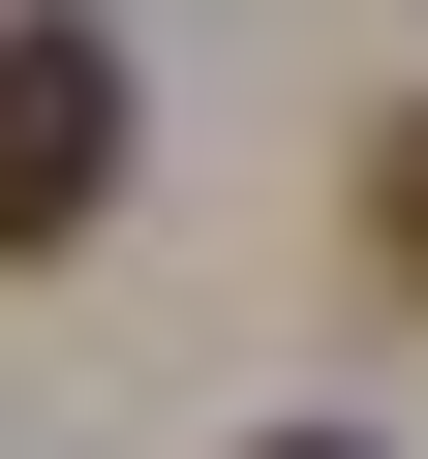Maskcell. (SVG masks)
Returning <instances> with one entry per match:
<instances>
[{
	"label": "cell",
	"mask_w": 428,
	"mask_h": 459,
	"mask_svg": "<svg viewBox=\"0 0 428 459\" xmlns=\"http://www.w3.org/2000/svg\"><path fill=\"white\" fill-rule=\"evenodd\" d=\"M123 214V31H0V276Z\"/></svg>",
	"instance_id": "cell-1"
},
{
	"label": "cell",
	"mask_w": 428,
	"mask_h": 459,
	"mask_svg": "<svg viewBox=\"0 0 428 459\" xmlns=\"http://www.w3.org/2000/svg\"><path fill=\"white\" fill-rule=\"evenodd\" d=\"M276 459H367V429H276Z\"/></svg>",
	"instance_id": "cell-3"
},
{
	"label": "cell",
	"mask_w": 428,
	"mask_h": 459,
	"mask_svg": "<svg viewBox=\"0 0 428 459\" xmlns=\"http://www.w3.org/2000/svg\"><path fill=\"white\" fill-rule=\"evenodd\" d=\"M367 276H428V92L367 123Z\"/></svg>",
	"instance_id": "cell-2"
}]
</instances>
